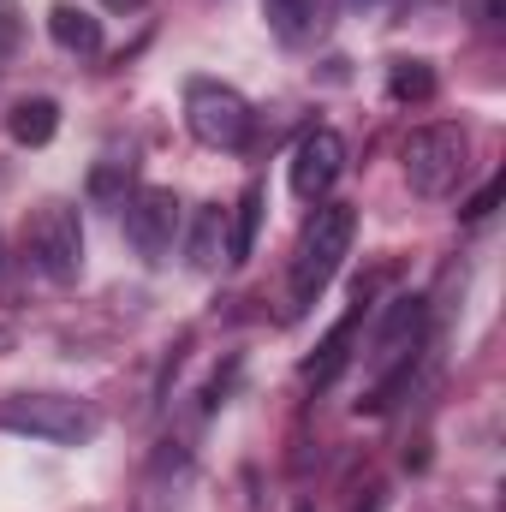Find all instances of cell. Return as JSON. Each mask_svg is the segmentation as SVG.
I'll list each match as a JSON object with an SVG mask.
<instances>
[{
    "instance_id": "6da1fadb",
    "label": "cell",
    "mask_w": 506,
    "mask_h": 512,
    "mask_svg": "<svg viewBox=\"0 0 506 512\" xmlns=\"http://www.w3.org/2000/svg\"><path fill=\"white\" fill-rule=\"evenodd\" d=\"M358 239V209L352 203H316V215L304 221L298 245H292V274H286V316H304L328 280L340 274V262L352 256Z\"/></svg>"
},
{
    "instance_id": "7a4b0ae2",
    "label": "cell",
    "mask_w": 506,
    "mask_h": 512,
    "mask_svg": "<svg viewBox=\"0 0 506 512\" xmlns=\"http://www.w3.org/2000/svg\"><path fill=\"white\" fill-rule=\"evenodd\" d=\"M423 322H429V310H423V298H393L387 304V316H381L376 328V346H370V393L358 399V411H387L405 387H411V370H417V358H423Z\"/></svg>"
},
{
    "instance_id": "3957f363",
    "label": "cell",
    "mask_w": 506,
    "mask_h": 512,
    "mask_svg": "<svg viewBox=\"0 0 506 512\" xmlns=\"http://www.w3.org/2000/svg\"><path fill=\"white\" fill-rule=\"evenodd\" d=\"M0 429L30 435V441H54V447H84V441H96L102 417L78 393H6L0 399Z\"/></svg>"
},
{
    "instance_id": "277c9868",
    "label": "cell",
    "mask_w": 506,
    "mask_h": 512,
    "mask_svg": "<svg viewBox=\"0 0 506 512\" xmlns=\"http://www.w3.org/2000/svg\"><path fill=\"white\" fill-rule=\"evenodd\" d=\"M24 256H30V268L42 280L72 286L84 274V221H78V209L72 203L30 209V221H24Z\"/></svg>"
},
{
    "instance_id": "5b68a950",
    "label": "cell",
    "mask_w": 506,
    "mask_h": 512,
    "mask_svg": "<svg viewBox=\"0 0 506 512\" xmlns=\"http://www.w3.org/2000/svg\"><path fill=\"white\" fill-rule=\"evenodd\" d=\"M399 161H405V179L417 197H447L471 167V137L459 126H417L405 137Z\"/></svg>"
},
{
    "instance_id": "8992f818",
    "label": "cell",
    "mask_w": 506,
    "mask_h": 512,
    "mask_svg": "<svg viewBox=\"0 0 506 512\" xmlns=\"http://www.w3.org/2000/svg\"><path fill=\"white\" fill-rule=\"evenodd\" d=\"M185 126L209 149H239L251 137V102L221 78H191L185 84Z\"/></svg>"
},
{
    "instance_id": "52a82bcc",
    "label": "cell",
    "mask_w": 506,
    "mask_h": 512,
    "mask_svg": "<svg viewBox=\"0 0 506 512\" xmlns=\"http://www.w3.org/2000/svg\"><path fill=\"white\" fill-rule=\"evenodd\" d=\"M126 239L143 262H167L173 256V239H179V197L161 191V185H137L126 203Z\"/></svg>"
},
{
    "instance_id": "ba28073f",
    "label": "cell",
    "mask_w": 506,
    "mask_h": 512,
    "mask_svg": "<svg viewBox=\"0 0 506 512\" xmlns=\"http://www.w3.org/2000/svg\"><path fill=\"white\" fill-rule=\"evenodd\" d=\"M346 173V137L334 126L304 131V143L292 149V197L298 203H322Z\"/></svg>"
},
{
    "instance_id": "9c48e42d",
    "label": "cell",
    "mask_w": 506,
    "mask_h": 512,
    "mask_svg": "<svg viewBox=\"0 0 506 512\" xmlns=\"http://www.w3.org/2000/svg\"><path fill=\"white\" fill-rule=\"evenodd\" d=\"M364 310H370V286H358V304L322 334V346L304 358V382L310 387H328L340 370H346V358H352V346H358V328H364Z\"/></svg>"
},
{
    "instance_id": "30bf717a",
    "label": "cell",
    "mask_w": 506,
    "mask_h": 512,
    "mask_svg": "<svg viewBox=\"0 0 506 512\" xmlns=\"http://www.w3.org/2000/svg\"><path fill=\"white\" fill-rule=\"evenodd\" d=\"M48 36L66 48V54H102V18H90L84 6H72V0H60L54 12H48Z\"/></svg>"
},
{
    "instance_id": "8fae6325",
    "label": "cell",
    "mask_w": 506,
    "mask_h": 512,
    "mask_svg": "<svg viewBox=\"0 0 506 512\" xmlns=\"http://www.w3.org/2000/svg\"><path fill=\"white\" fill-rule=\"evenodd\" d=\"M256 227H262V185H245L239 191V203L227 209V251H221V262H251L256 251Z\"/></svg>"
},
{
    "instance_id": "7c38bea8",
    "label": "cell",
    "mask_w": 506,
    "mask_h": 512,
    "mask_svg": "<svg viewBox=\"0 0 506 512\" xmlns=\"http://www.w3.org/2000/svg\"><path fill=\"white\" fill-rule=\"evenodd\" d=\"M221 251H227V209L221 203H203L197 221H191V239H185V262L197 274H209L221 262Z\"/></svg>"
},
{
    "instance_id": "4fadbf2b",
    "label": "cell",
    "mask_w": 506,
    "mask_h": 512,
    "mask_svg": "<svg viewBox=\"0 0 506 512\" xmlns=\"http://www.w3.org/2000/svg\"><path fill=\"white\" fill-rule=\"evenodd\" d=\"M6 131H12V143H24V149H42V143L60 131V102H48V96H30V102H18V108L6 114Z\"/></svg>"
},
{
    "instance_id": "5bb4252c",
    "label": "cell",
    "mask_w": 506,
    "mask_h": 512,
    "mask_svg": "<svg viewBox=\"0 0 506 512\" xmlns=\"http://www.w3.org/2000/svg\"><path fill=\"white\" fill-rule=\"evenodd\" d=\"M387 96H393V102H429V96H435V66H429V60H393Z\"/></svg>"
},
{
    "instance_id": "9a60e30c",
    "label": "cell",
    "mask_w": 506,
    "mask_h": 512,
    "mask_svg": "<svg viewBox=\"0 0 506 512\" xmlns=\"http://www.w3.org/2000/svg\"><path fill=\"white\" fill-rule=\"evenodd\" d=\"M126 191H131V161H102L96 173H90V197L96 203H126Z\"/></svg>"
},
{
    "instance_id": "2e32d148",
    "label": "cell",
    "mask_w": 506,
    "mask_h": 512,
    "mask_svg": "<svg viewBox=\"0 0 506 512\" xmlns=\"http://www.w3.org/2000/svg\"><path fill=\"white\" fill-rule=\"evenodd\" d=\"M310 12H316V0H268V24H274L286 42H298V36H304Z\"/></svg>"
},
{
    "instance_id": "e0dca14e",
    "label": "cell",
    "mask_w": 506,
    "mask_h": 512,
    "mask_svg": "<svg viewBox=\"0 0 506 512\" xmlns=\"http://www.w3.org/2000/svg\"><path fill=\"white\" fill-rule=\"evenodd\" d=\"M18 48H24V12H18V0H0V66Z\"/></svg>"
},
{
    "instance_id": "ac0fdd59",
    "label": "cell",
    "mask_w": 506,
    "mask_h": 512,
    "mask_svg": "<svg viewBox=\"0 0 506 512\" xmlns=\"http://www.w3.org/2000/svg\"><path fill=\"white\" fill-rule=\"evenodd\" d=\"M501 191H506V179H489V185H483V191H477V197L465 203V221H483V215H489V209L501 203Z\"/></svg>"
},
{
    "instance_id": "d6986e66",
    "label": "cell",
    "mask_w": 506,
    "mask_h": 512,
    "mask_svg": "<svg viewBox=\"0 0 506 512\" xmlns=\"http://www.w3.org/2000/svg\"><path fill=\"white\" fill-rule=\"evenodd\" d=\"M12 340H18V334H12V322H0V352H12Z\"/></svg>"
},
{
    "instance_id": "ffe728a7",
    "label": "cell",
    "mask_w": 506,
    "mask_h": 512,
    "mask_svg": "<svg viewBox=\"0 0 506 512\" xmlns=\"http://www.w3.org/2000/svg\"><path fill=\"white\" fill-rule=\"evenodd\" d=\"M102 6H114V12H137L143 0H102Z\"/></svg>"
},
{
    "instance_id": "44dd1931",
    "label": "cell",
    "mask_w": 506,
    "mask_h": 512,
    "mask_svg": "<svg viewBox=\"0 0 506 512\" xmlns=\"http://www.w3.org/2000/svg\"><path fill=\"white\" fill-rule=\"evenodd\" d=\"M358 6H381V0H358Z\"/></svg>"
},
{
    "instance_id": "7402d4cb",
    "label": "cell",
    "mask_w": 506,
    "mask_h": 512,
    "mask_svg": "<svg viewBox=\"0 0 506 512\" xmlns=\"http://www.w3.org/2000/svg\"><path fill=\"white\" fill-rule=\"evenodd\" d=\"M298 512H316V507H298Z\"/></svg>"
}]
</instances>
